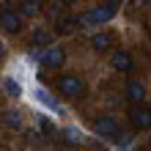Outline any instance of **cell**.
Listing matches in <instances>:
<instances>
[{
  "label": "cell",
  "mask_w": 151,
  "mask_h": 151,
  "mask_svg": "<svg viewBox=\"0 0 151 151\" xmlns=\"http://www.w3.org/2000/svg\"><path fill=\"white\" fill-rule=\"evenodd\" d=\"M115 11H118V6H110V3H99L93 8H88L85 14H80V28H99V25H107Z\"/></svg>",
  "instance_id": "obj_1"
},
{
  "label": "cell",
  "mask_w": 151,
  "mask_h": 151,
  "mask_svg": "<svg viewBox=\"0 0 151 151\" xmlns=\"http://www.w3.org/2000/svg\"><path fill=\"white\" fill-rule=\"evenodd\" d=\"M19 30H22V14L14 8L11 0H3V3H0V33L17 36Z\"/></svg>",
  "instance_id": "obj_2"
},
{
  "label": "cell",
  "mask_w": 151,
  "mask_h": 151,
  "mask_svg": "<svg viewBox=\"0 0 151 151\" xmlns=\"http://www.w3.org/2000/svg\"><path fill=\"white\" fill-rule=\"evenodd\" d=\"M93 132L99 137H104L107 143H118V137H121V127H118V121H115V115H99V118L93 121Z\"/></svg>",
  "instance_id": "obj_3"
},
{
  "label": "cell",
  "mask_w": 151,
  "mask_h": 151,
  "mask_svg": "<svg viewBox=\"0 0 151 151\" xmlns=\"http://www.w3.org/2000/svg\"><path fill=\"white\" fill-rule=\"evenodd\" d=\"M58 91L69 96V99H80V96L85 93V83L80 74H60L58 77Z\"/></svg>",
  "instance_id": "obj_4"
},
{
  "label": "cell",
  "mask_w": 151,
  "mask_h": 151,
  "mask_svg": "<svg viewBox=\"0 0 151 151\" xmlns=\"http://www.w3.org/2000/svg\"><path fill=\"white\" fill-rule=\"evenodd\" d=\"M30 96L41 104L44 110H50V113H55V115H63V104H60V102H58V96H55V93H50L44 85H33Z\"/></svg>",
  "instance_id": "obj_5"
},
{
  "label": "cell",
  "mask_w": 151,
  "mask_h": 151,
  "mask_svg": "<svg viewBox=\"0 0 151 151\" xmlns=\"http://www.w3.org/2000/svg\"><path fill=\"white\" fill-rule=\"evenodd\" d=\"M39 63H41L44 69H50V72L63 69V63H66V50L60 47V44H52V47L41 50V60H39Z\"/></svg>",
  "instance_id": "obj_6"
},
{
  "label": "cell",
  "mask_w": 151,
  "mask_h": 151,
  "mask_svg": "<svg viewBox=\"0 0 151 151\" xmlns=\"http://www.w3.org/2000/svg\"><path fill=\"white\" fill-rule=\"evenodd\" d=\"M129 124H132V129H137V132L151 129V107H146V104H135V107L129 110Z\"/></svg>",
  "instance_id": "obj_7"
},
{
  "label": "cell",
  "mask_w": 151,
  "mask_h": 151,
  "mask_svg": "<svg viewBox=\"0 0 151 151\" xmlns=\"http://www.w3.org/2000/svg\"><path fill=\"white\" fill-rule=\"evenodd\" d=\"M30 47L33 50H47V47H52V30L50 28H33L30 30Z\"/></svg>",
  "instance_id": "obj_8"
},
{
  "label": "cell",
  "mask_w": 151,
  "mask_h": 151,
  "mask_svg": "<svg viewBox=\"0 0 151 151\" xmlns=\"http://www.w3.org/2000/svg\"><path fill=\"white\" fill-rule=\"evenodd\" d=\"M110 66L115 69V72H124V74H127V72H132V55H129L127 50H115L113 58H110Z\"/></svg>",
  "instance_id": "obj_9"
},
{
  "label": "cell",
  "mask_w": 151,
  "mask_h": 151,
  "mask_svg": "<svg viewBox=\"0 0 151 151\" xmlns=\"http://www.w3.org/2000/svg\"><path fill=\"white\" fill-rule=\"evenodd\" d=\"M127 99L132 102V107H135V104H143V99H146V85L137 83V80H129V83H127Z\"/></svg>",
  "instance_id": "obj_10"
},
{
  "label": "cell",
  "mask_w": 151,
  "mask_h": 151,
  "mask_svg": "<svg viewBox=\"0 0 151 151\" xmlns=\"http://www.w3.org/2000/svg\"><path fill=\"white\" fill-rule=\"evenodd\" d=\"M80 30V17H60V19L55 22V33H74Z\"/></svg>",
  "instance_id": "obj_11"
},
{
  "label": "cell",
  "mask_w": 151,
  "mask_h": 151,
  "mask_svg": "<svg viewBox=\"0 0 151 151\" xmlns=\"http://www.w3.org/2000/svg\"><path fill=\"white\" fill-rule=\"evenodd\" d=\"M63 140H66V146H83L85 143V137H83V129L80 127H63Z\"/></svg>",
  "instance_id": "obj_12"
},
{
  "label": "cell",
  "mask_w": 151,
  "mask_h": 151,
  "mask_svg": "<svg viewBox=\"0 0 151 151\" xmlns=\"http://www.w3.org/2000/svg\"><path fill=\"white\" fill-rule=\"evenodd\" d=\"M91 47L96 52H107L113 47V36H110V33H93V36H91Z\"/></svg>",
  "instance_id": "obj_13"
},
{
  "label": "cell",
  "mask_w": 151,
  "mask_h": 151,
  "mask_svg": "<svg viewBox=\"0 0 151 151\" xmlns=\"http://www.w3.org/2000/svg\"><path fill=\"white\" fill-rule=\"evenodd\" d=\"M3 91H6L8 99H19V96H22V85H19L17 77H6L3 80Z\"/></svg>",
  "instance_id": "obj_14"
},
{
  "label": "cell",
  "mask_w": 151,
  "mask_h": 151,
  "mask_svg": "<svg viewBox=\"0 0 151 151\" xmlns=\"http://www.w3.org/2000/svg\"><path fill=\"white\" fill-rule=\"evenodd\" d=\"M17 11H19L22 19H25V17H36L41 11V6H39V0H19V8H17Z\"/></svg>",
  "instance_id": "obj_15"
},
{
  "label": "cell",
  "mask_w": 151,
  "mask_h": 151,
  "mask_svg": "<svg viewBox=\"0 0 151 151\" xmlns=\"http://www.w3.org/2000/svg\"><path fill=\"white\" fill-rule=\"evenodd\" d=\"M36 121H39V129L44 132V135H55V121H52L50 115L39 113V115H36Z\"/></svg>",
  "instance_id": "obj_16"
},
{
  "label": "cell",
  "mask_w": 151,
  "mask_h": 151,
  "mask_svg": "<svg viewBox=\"0 0 151 151\" xmlns=\"http://www.w3.org/2000/svg\"><path fill=\"white\" fill-rule=\"evenodd\" d=\"M132 140H135V132L124 129L121 137H118V143H115V148H132Z\"/></svg>",
  "instance_id": "obj_17"
},
{
  "label": "cell",
  "mask_w": 151,
  "mask_h": 151,
  "mask_svg": "<svg viewBox=\"0 0 151 151\" xmlns=\"http://www.w3.org/2000/svg\"><path fill=\"white\" fill-rule=\"evenodd\" d=\"M6 127H8V129H19V127H22L19 113H17V110H8V113H6Z\"/></svg>",
  "instance_id": "obj_18"
},
{
  "label": "cell",
  "mask_w": 151,
  "mask_h": 151,
  "mask_svg": "<svg viewBox=\"0 0 151 151\" xmlns=\"http://www.w3.org/2000/svg\"><path fill=\"white\" fill-rule=\"evenodd\" d=\"M60 8H63V6H60L58 0H55L52 6H47V17H50L52 22H58V19H60Z\"/></svg>",
  "instance_id": "obj_19"
},
{
  "label": "cell",
  "mask_w": 151,
  "mask_h": 151,
  "mask_svg": "<svg viewBox=\"0 0 151 151\" xmlns=\"http://www.w3.org/2000/svg\"><path fill=\"white\" fill-rule=\"evenodd\" d=\"M135 6H151V0H132Z\"/></svg>",
  "instance_id": "obj_20"
},
{
  "label": "cell",
  "mask_w": 151,
  "mask_h": 151,
  "mask_svg": "<svg viewBox=\"0 0 151 151\" xmlns=\"http://www.w3.org/2000/svg\"><path fill=\"white\" fill-rule=\"evenodd\" d=\"M58 3H60V6H74L77 0H58Z\"/></svg>",
  "instance_id": "obj_21"
},
{
  "label": "cell",
  "mask_w": 151,
  "mask_h": 151,
  "mask_svg": "<svg viewBox=\"0 0 151 151\" xmlns=\"http://www.w3.org/2000/svg\"><path fill=\"white\" fill-rule=\"evenodd\" d=\"M3 55H6V47H3V41H0V60H3Z\"/></svg>",
  "instance_id": "obj_22"
},
{
  "label": "cell",
  "mask_w": 151,
  "mask_h": 151,
  "mask_svg": "<svg viewBox=\"0 0 151 151\" xmlns=\"http://www.w3.org/2000/svg\"><path fill=\"white\" fill-rule=\"evenodd\" d=\"M104 3H110V6H121V0H104Z\"/></svg>",
  "instance_id": "obj_23"
},
{
  "label": "cell",
  "mask_w": 151,
  "mask_h": 151,
  "mask_svg": "<svg viewBox=\"0 0 151 151\" xmlns=\"http://www.w3.org/2000/svg\"><path fill=\"white\" fill-rule=\"evenodd\" d=\"M58 151H69V148H58Z\"/></svg>",
  "instance_id": "obj_24"
},
{
  "label": "cell",
  "mask_w": 151,
  "mask_h": 151,
  "mask_svg": "<svg viewBox=\"0 0 151 151\" xmlns=\"http://www.w3.org/2000/svg\"><path fill=\"white\" fill-rule=\"evenodd\" d=\"M148 148H151V137H148Z\"/></svg>",
  "instance_id": "obj_25"
},
{
  "label": "cell",
  "mask_w": 151,
  "mask_h": 151,
  "mask_svg": "<svg viewBox=\"0 0 151 151\" xmlns=\"http://www.w3.org/2000/svg\"><path fill=\"white\" fill-rule=\"evenodd\" d=\"M143 151H151V148H143Z\"/></svg>",
  "instance_id": "obj_26"
},
{
  "label": "cell",
  "mask_w": 151,
  "mask_h": 151,
  "mask_svg": "<svg viewBox=\"0 0 151 151\" xmlns=\"http://www.w3.org/2000/svg\"><path fill=\"white\" fill-rule=\"evenodd\" d=\"M39 3H41V0H39Z\"/></svg>",
  "instance_id": "obj_27"
}]
</instances>
